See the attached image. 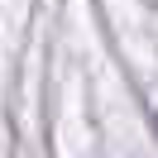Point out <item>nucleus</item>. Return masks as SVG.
<instances>
[{"label": "nucleus", "mask_w": 158, "mask_h": 158, "mask_svg": "<svg viewBox=\"0 0 158 158\" xmlns=\"http://www.w3.org/2000/svg\"><path fill=\"white\" fill-rule=\"evenodd\" d=\"M153 134H158V115H153Z\"/></svg>", "instance_id": "1"}]
</instances>
